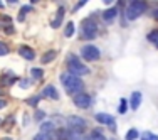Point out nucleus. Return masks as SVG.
Here are the masks:
<instances>
[{
  "mask_svg": "<svg viewBox=\"0 0 158 140\" xmlns=\"http://www.w3.org/2000/svg\"><path fill=\"white\" fill-rule=\"evenodd\" d=\"M61 83L69 94H77V93H81V90H82L81 78L74 76V74H71V73H62L61 74Z\"/></svg>",
  "mask_w": 158,
  "mask_h": 140,
  "instance_id": "1",
  "label": "nucleus"
},
{
  "mask_svg": "<svg viewBox=\"0 0 158 140\" xmlns=\"http://www.w3.org/2000/svg\"><path fill=\"white\" fill-rule=\"evenodd\" d=\"M146 2L145 0H130L128 7L125 9V14H126V19L128 20H135L140 15H143V12L146 10Z\"/></svg>",
  "mask_w": 158,
  "mask_h": 140,
  "instance_id": "2",
  "label": "nucleus"
},
{
  "mask_svg": "<svg viewBox=\"0 0 158 140\" xmlns=\"http://www.w3.org/2000/svg\"><path fill=\"white\" fill-rule=\"evenodd\" d=\"M67 71H69L71 74H74V76H77V78H81V76H84V74L89 73V69L79 61V58H76L74 54L67 56Z\"/></svg>",
  "mask_w": 158,
  "mask_h": 140,
  "instance_id": "3",
  "label": "nucleus"
},
{
  "mask_svg": "<svg viewBox=\"0 0 158 140\" xmlns=\"http://www.w3.org/2000/svg\"><path fill=\"white\" fill-rule=\"evenodd\" d=\"M98 34V25L94 20H82V25H81V39H94Z\"/></svg>",
  "mask_w": 158,
  "mask_h": 140,
  "instance_id": "4",
  "label": "nucleus"
},
{
  "mask_svg": "<svg viewBox=\"0 0 158 140\" xmlns=\"http://www.w3.org/2000/svg\"><path fill=\"white\" fill-rule=\"evenodd\" d=\"M81 56H82V59H86V61H98L99 56H101V52L96 46L88 44V46H84L81 49Z\"/></svg>",
  "mask_w": 158,
  "mask_h": 140,
  "instance_id": "5",
  "label": "nucleus"
},
{
  "mask_svg": "<svg viewBox=\"0 0 158 140\" xmlns=\"http://www.w3.org/2000/svg\"><path fill=\"white\" fill-rule=\"evenodd\" d=\"M67 127L73 128V130H77V132H82L86 128V120L81 118V116H76V115H71L67 118Z\"/></svg>",
  "mask_w": 158,
  "mask_h": 140,
  "instance_id": "6",
  "label": "nucleus"
},
{
  "mask_svg": "<svg viewBox=\"0 0 158 140\" xmlns=\"http://www.w3.org/2000/svg\"><path fill=\"white\" fill-rule=\"evenodd\" d=\"M74 105H76L77 108H89V105H91V96L89 94H86V93H77V94H74Z\"/></svg>",
  "mask_w": 158,
  "mask_h": 140,
  "instance_id": "7",
  "label": "nucleus"
},
{
  "mask_svg": "<svg viewBox=\"0 0 158 140\" xmlns=\"http://www.w3.org/2000/svg\"><path fill=\"white\" fill-rule=\"evenodd\" d=\"M96 122L101 123V125H108V127H111V130H114V120H113V116L108 115V113H98Z\"/></svg>",
  "mask_w": 158,
  "mask_h": 140,
  "instance_id": "8",
  "label": "nucleus"
},
{
  "mask_svg": "<svg viewBox=\"0 0 158 140\" xmlns=\"http://www.w3.org/2000/svg\"><path fill=\"white\" fill-rule=\"evenodd\" d=\"M40 96L52 98V100H59V93H57V90H56V86H52V85H47L46 88L42 90V94H40Z\"/></svg>",
  "mask_w": 158,
  "mask_h": 140,
  "instance_id": "9",
  "label": "nucleus"
},
{
  "mask_svg": "<svg viewBox=\"0 0 158 140\" xmlns=\"http://www.w3.org/2000/svg\"><path fill=\"white\" fill-rule=\"evenodd\" d=\"M56 130H57V128H56V123H54V122H44L42 125H40V133L54 135Z\"/></svg>",
  "mask_w": 158,
  "mask_h": 140,
  "instance_id": "10",
  "label": "nucleus"
},
{
  "mask_svg": "<svg viewBox=\"0 0 158 140\" xmlns=\"http://www.w3.org/2000/svg\"><path fill=\"white\" fill-rule=\"evenodd\" d=\"M141 105V93L140 91H133V94H131L130 98V107L133 110H138Z\"/></svg>",
  "mask_w": 158,
  "mask_h": 140,
  "instance_id": "11",
  "label": "nucleus"
},
{
  "mask_svg": "<svg viewBox=\"0 0 158 140\" xmlns=\"http://www.w3.org/2000/svg\"><path fill=\"white\" fill-rule=\"evenodd\" d=\"M19 54H20L24 59H27V61H32V59L35 58V52H34L31 47H27V46H22L20 49H19Z\"/></svg>",
  "mask_w": 158,
  "mask_h": 140,
  "instance_id": "12",
  "label": "nucleus"
},
{
  "mask_svg": "<svg viewBox=\"0 0 158 140\" xmlns=\"http://www.w3.org/2000/svg\"><path fill=\"white\" fill-rule=\"evenodd\" d=\"M62 17H64V9H59V10H57V14H56V17L52 19V22H51V25H52V27H54V29H57L59 25L62 24Z\"/></svg>",
  "mask_w": 158,
  "mask_h": 140,
  "instance_id": "13",
  "label": "nucleus"
},
{
  "mask_svg": "<svg viewBox=\"0 0 158 140\" xmlns=\"http://www.w3.org/2000/svg\"><path fill=\"white\" fill-rule=\"evenodd\" d=\"M116 15H118V10H116V9H108V10H104L103 19H104L106 22H113Z\"/></svg>",
  "mask_w": 158,
  "mask_h": 140,
  "instance_id": "14",
  "label": "nucleus"
},
{
  "mask_svg": "<svg viewBox=\"0 0 158 140\" xmlns=\"http://www.w3.org/2000/svg\"><path fill=\"white\" fill-rule=\"evenodd\" d=\"M146 41H148V42H152L155 47H158V29H155V31L150 32L148 36H146Z\"/></svg>",
  "mask_w": 158,
  "mask_h": 140,
  "instance_id": "15",
  "label": "nucleus"
},
{
  "mask_svg": "<svg viewBox=\"0 0 158 140\" xmlns=\"http://www.w3.org/2000/svg\"><path fill=\"white\" fill-rule=\"evenodd\" d=\"M89 140H106V137L103 135V132H101L99 128H94V130L91 132V135H89Z\"/></svg>",
  "mask_w": 158,
  "mask_h": 140,
  "instance_id": "16",
  "label": "nucleus"
},
{
  "mask_svg": "<svg viewBox=\"0 0 158 140\" xmlns=\"http://www.w3.org/2000/svg\"><path fill=\"white\" fill-rule=\"evenodd\" d=\"M54 58H56V51H47L46 54L42 56V59H40V61H42V64H47V63H51Z\"/></svg>",
  "mask_w": 158,
  "mask_h": 140,
  "instance_id": "17",
  "label": "nucleus"
},
{
  "mask_svg": "<svg viewBox=\"0 0 158 140\" xmlns=\"http://www.w3.org/2000/svg\"><path fill=\"white\" fill-rule=\"evenodd\" d=\"M64 36H66V37H73L74 36V22H67V24H66Z\"/></svg>",
  "mask_w": 158,
  "mask_h": 140,
  "instance_id": "18",
  "label": "nucleus"
},
{
  "mask_svg": "<svg viewBox=\"0 0 158 140\" xmlns=\"http://www.w3.org/2000/svg\"><path fill=\"white\" fill-rule=\"evenodd\" d=\"M31 74H32V78H34V79H42V76H44V71L40 69V68H32Z\"/></svg>",
  "mask_w": 158,
  "mask_h": 140,
  "instance_id": "19",
  "label": "nucleus"
},
{
  "mask_svg": "<svg viewBox=\"0 0 158 140\" xmlns=\"http://www.w3.org/2000/svg\"><path fill=\"white\" fill-rule=\"evenodd\" d=\"M138 137H140V133H138V130H136V128H131V130L130 132H128V133H126V140H136Z\"/></svg>",
  "mask_w": 158,
  "mask_h": 140,
  "instance_id": "20",
  "label": "nucleus"
},
{
  "mask_svg": "<svg viewBox=\"0 0 158 140\" xmlns=\"http://www.w3.org/2000/svg\"><path fill=\"white\" fill-rule=\"evenodd\" d=\"M31 10H32L31 5H24V7H22V9H20V14H19V20H24V15H25V14H29Z\"/></svg>",
  "mask_w": 158,
  "mask_h": 140,
  "instance_id": "21",
  "label": "nucleus"
},
{
  "mask_svg": "<svg viewBox=\"0 0 158 140\" xmlns=\"http://www.w3.org/2000/svg\"><path fill=\"white\" fill-rule=\"evenodd\" d=\"M0 83H2V85H5V86H9V85H14V83H15V78H10V76H3L2 79H0Z\"/></svg>",
  "mask_w": 158,
  "mask_h": 140,
  "instance_id": "22",
  "label": "nucleus"
},
{
  "mask_svg": "<svg viewBox=\"0 0 158 140\" xmlns=\"http://www.w3.org/2000/svg\"><path fill=\"white\" fill-rule=\"evenodd\" d=\"M141 140H158V137L155 133H152V132H145L141 135Z\"/></svg>",
  "mask_w": 158,
  "mask_h": 140,
  "instance_id": "23",
  "label": "nucleus"
},
{
  "mask_svg": "<svg viewBox=\"0 0 158 140\" xmlns=\"http://www.w3.org/2000/svg\"><path fill=\"white\" fill-rule=\"evenodd\" d=\"M34 140H54V137H52V135H47V133H37L35 137H34Z\"/></svg>",
  "mask_w": 158,
  "mask_h": 140,
  "instance_id": "24",
  "label": "nucleus"
},
{
  "mask_svg": "<svg viewBox=\"0 0 158 140\" xmlns=\"http://www.w3.org/2000/svg\"><path fill=\"white\" fill-rule=\"evenodd\" d=\"M39 100H40V96H32V98H29V100H27V105H31V107H37V105H39Z\"/></svg>",
  "mask_w": 158,
  "mask_h": 140,
  "instance_id": "25",
  "label": "nucleus"
},
{
  "mask_svg": "<svg viewBox=\"0 0 158 140\" xmlns=\"http://www.w3.org/2000/svg\"><path fill=\"white\" fill-rule=\"evenodd\" d=\"M7 54H9V46L0 42V56H7Z\"/></svg>",
  "mask_w": 158,
  "mask_h": 140,
  "instance_id": "26",
  "label": "nucleus"
},
{
  "mask_svg": "<svg viewBox=\"0 0 158 140\" xmlns=\"http://www.w3.org/2000/svg\"><path fill=\"white\" fill-rule=\"evenodd\" d=\"M44 116H46V113H44L42 110H37V112H35V120H37V122H42Z\"/></svg>",
  "mask_w": 158,
  "mask_h": 140,
  "instance_id": "27",
  "label": "nucleus"
},
{
  "mask_svg": "<svg viewBox=\"0 0 158 140\" xmlns=\"http://www.w3.org/2000/svg\"><path fill=\"white\" fill-rule=\"evenodd\" d=\"M88 2H89V0H79V2L76 3V5H74V10H73V12H77V10L81 9V7L84 5V3H88Z\"/></svg>",
  "mask_w": 158,
  "mask_h": 140,
  "instance_id": "28",
  "label": "nucleus"
},
{
  "mask_svg": "<svg viewBox=\"0 0 158 140\" xmlns=\"http://www.w3.org/2000/svg\"><path fill=\"white\" fill-rule=\"evenodd\" d=\"M119 113H126V110H128V107H126V100H125V98H123V100H121V105H119Z\"/></svg>",
  "mask_w": 158,
  "mask_h": 140,
  "instance_id": "29",
  "label": "nucleus"
},
{
  "mask_svg": "<svg viewBox=\"0 0 158 140\" xmlns=\"http://www.w3.org/2000/svg\"><path fill=\"white\" fill-rule=\"evenodd\" d=\"M20 86H22V88H29V86H31V81H29V79H22Z\"/></svg>",
  "mask_w": 158,
  "mask_h": 140,
  "instance_id": "30",
  "label": "nucleus"
},
{
  "mask_svg": "<svg viewBox=\"0 0 158 140\" xmlns=\"http://www.w3.org/2000/svg\"><path fill=\"white\" fill-rule=\"evenodd\" d=\"M5 100H0V110H2V108H5Z\"/></svg>",
  "mask_w": 158,
  "mask_h": 140,
  "instance_id": "31",
  "label": "nucleus"
},
{
  "mask_svg": "<svg viewBox=\"0 0 158 140\" xmlns=\"http://www.w3.org/2000/svg\"><path fill=\"white\" fill-rule=\"evenodd\" d=\"M7 2H9V3H12V5H15V3L19 2V0H7Z\"/></svg>",
  "mask_w": 158,
  "mask_h": 140,
  "instance_id": "32",
  "label": "nucleus"
},
{
  "mask_svg": "<svg viewBox=\"0 0 158 140\" xmlns=\"http://www.w3.org/2000/svg\"><path fill=\"white\" fill-rule=\"evenodd\" d=\"M103 2L106 3V5H110V3H113V2H114V0H103Z\"/></svg>",
  "mask_w": 158,
  "mask_h": 140,
  "instance_id": "33",
  "label": "nucleus"
},
{
  "mask_svg": "<svg viewBox=\"0 0 158 140\" xmlns=\"http://www.w3.org/2000/svg\"><path fill=\"white\" fill-rule=\"evenodd\" d=\"M155 19H156V20H158V10H156V12H155Z\"/></svg>",
  "mask_w": 158,
  "mask_h": 140,
  "instance_id": "34",
  "label": "nucleus"
},
{
  "mask_svg": "<svg viewBox=\"0 0 158 140\" xmlns=\"http://www.w3.org/2000/svg\"><path fill=\"white\" fill-rule=\"evenodd\" d=\"M0 9H3V3L2 2H0Z\"/></svg>",
  "mask_w": 158,
  "mask_h": 140,
  "instance_id": "35",
  "label": "nucleus"
},
{
  "mask_svg": "<svg viewBox=\"0 0 158 140\" xmlns=\"http://www.w3.org/2000/svg\"><path fill=\"white\" fill-rule=\"evenodd\" d=\"M0 125H2V120H0Z\"/></svg>",
  "mask_w": 158,
  "mask_h": 140,
  "instance_id": "36",
  "label": "nucleus"
},
{
  "mask_svg": "<svg viewBox=\"0 0 158 140\" xmlns=\"http://www.w3.org/2000/svg\"><path fill=\"white\" fill-rule=\"evenodd\" d=\"M32 2H35V0H32Z\"/></svg>",
  "mask_w": 158,
  "mask_h": 140,
  "instance_id": "37",
  "label": "nucleus"
}]
</instances>
